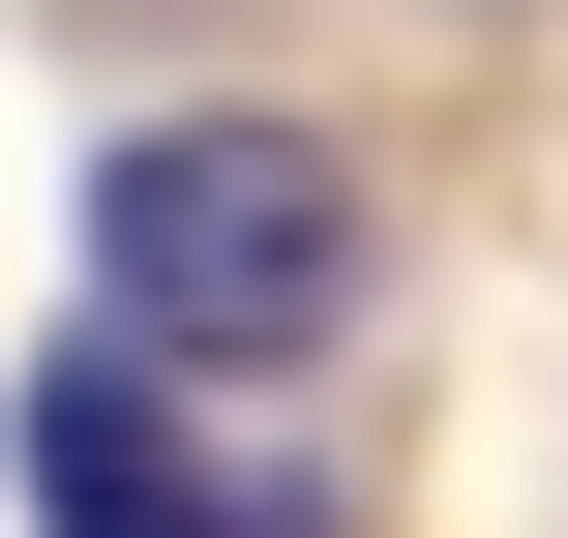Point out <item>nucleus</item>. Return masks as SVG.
<instances>
[{"instance_id": "f257e3e1", "label": "nucleus", "mask_w": 568, "mask_h": 538, "mask_svg": "<svg viewBox=\"0 0 568 538\" xmlns=\"http://www.w3.org/2000/svg\"><path fill=\"white\" fill-rule=\"evenodd\" d=\"M359 270H389V210H359L329 120H120V150H90V300H120V359H180V389L329 359Z\"/></svg>"}, {"instance_id": "f03ea898", "label": "nucleus", "mask_w": 568, "mask_h": 538, "mask_svg": "<svg viewBox=\"0 0 568 538\" xmlns=\"http://www.w3.org/2000/svg\"><path fill=\"white\" fill-rule=\"evenodd\" d=\"M0 479H30V538H300L240 449H180V359H120V329L0 389Z\"/></svg>"}]
</instances>
